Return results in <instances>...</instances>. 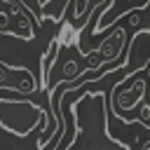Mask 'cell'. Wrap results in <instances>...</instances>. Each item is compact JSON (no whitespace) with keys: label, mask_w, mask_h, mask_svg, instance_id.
<instances>
[{"label":"cell","mask_w":150,"mask_h":150,"mask_svg":"<svg viewBox=\"0 0 150 150\" xmlns=\"http://www.w3.org/2000/svg\"><path fill=\"white\" fill-rule=\"evenodd\" d=\"M131 2H141L143 7H148V2H143V0H131Z\"/></svg>","instance_id":"6"},{"label":"cell","mask_w":150,"mask_h":150,"mask_svg":"<svg viewBox=\"0 0 150 150\" xmlns=\"http://www.w3.org/2000/svg\"><path fill=\"white\" fill-rule=\"evenodd\" d=\"M129 21H131V26H138V23H141V14H138V12H131V14H129Z\"/></svg>","instance_id":"4"},{"label":"cell","mask_w":150,"mask_h":150,"mask_svg":"<svg viewBox=\"0 0 150 150\" xmlns=\"http://www.w3.org/2000/svg\"><path fill=\"white\" fill-rule=\"evenodd\" d=\"M145 66H150V28H141L131 38L127 54V73H136Z\"/></svg>","instance_id":"2"},{"label":"cell","mask_w":150,"mask_h":150,"mask_svg":"<svg viewBox=\"0 0 150 150\" xmlns=\"http://www.w3.org/2000/svg\"><path fill=\"white\" fill-rule=\"evenodd\" d=\"M87 2H89V0H80V7L75 9V16H80V14L84 12V7H87Z\"/></svg>","instance_id":"5"},{"label":"cell","mask_w":150,"mask_h":150,"mask_svg":"<svg viewBox=\"0 0 150 150\" xmlns=\"http://www.w3.org/2000/svg\"><path fill=\"white\" fill-rule=\"evenodd\" d=\"M7 28H9V14L7 12H0V30L7 33Z\"/></svg>","instance_id":"3"},{"label":"cell","mask_w":150,"mask_h":150,"mask_svg":"<svg viewBox=\"0 0 150 150\" xmlns=\"http://www.w3.org/2000/svg\"><path fill=\"white\" fill-rule=\"evenodd\" d=\"M42 122V110L40 105L30 101H14V98H0V124L16 134L26 136Z\"/></svg>","instance_id":"1"}]
</instances>
